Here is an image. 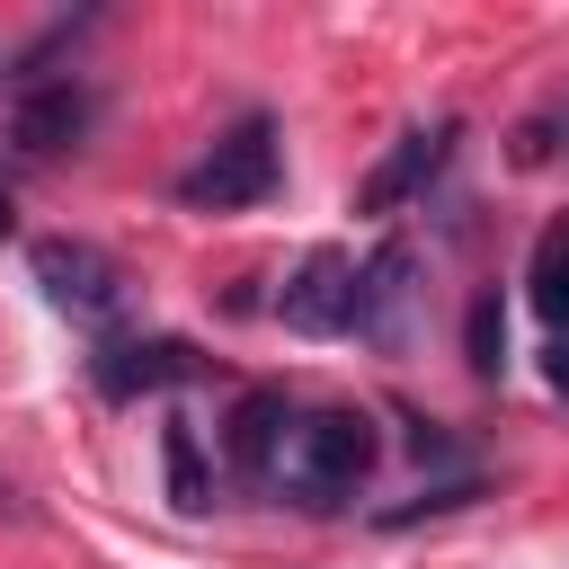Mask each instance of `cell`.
<instances>
[{"label":"cell","instance_id":"cell-1","mask_svg":"<svg viewBox=\"0 0 569 569\" xmlns=\"http://www.w3.org/2000/svg\"><path fill=\"white\" fill-rule=\"evenodd\" d=\"M373 462H382L373 418L329 400V409H293V418H284V445H276V462L258 471V489H276L284 507L329 516V507H347V498L373 480Z\"/></svg>","mask_w":569,"mask_h":569},{"label":"cell","instance_id":"cell-2","mask_svg":"<svg viewBox=\"0 0 569 569\" xmlns=\"http://www.w3.org/2000/svg\"><path fill=\"white\" fill-rule=\"evenodd\" d=\"M276 178H284V142H276V116H231L213 142H204V160L178 178V204H196V213H249V204H267L276 196Z\"/></svg>","mask_w":569,"mask_h":569},{"label":"cell","instance_id":"cell-3","mask_svg":"<svg viewBox=\"0 0 569 569\" xmlns=\"http://www.w3.org/2000/svg\"><path fill=\"white\" fill-rule=\"evenodd\" d=\"M27 267H36L44 302H53L62 320H80V329H107V320L124 311V267H116L107 249H89V240H36Z\"/></svg>","mask_w":569,"mask_h":569},{"label":"cell","instance_id":"cell-4","mask_svg":"<svg viewBox=\"0 0 569 569\" xmlns=\"http://www.w3.org/2000/svg\"><path fill=\"white\" fill-rule=\"evenodd\" d=\"M276 320H284L293 338H347V320H356V258H347L338 240H320V249L284 276Z\"/></svg>","mask_w":569,"mask_h":569},{"label":"cell","instance_id":"cell-5","mask_svg":"<svg viewBox=\"0 0 569 569\" xmlns=\"http://www.w3.org/2000/svg\"><path fill=\"white\" fill-rule=\"evenodd\" d=\"M409 293H418V249H409V240H382V249L356 267V320H347V338L400 347V338H409Z\"/></svg>","mask_w":569,"mask_h":569},{"label":"cell","instance_id":"cell-6","mask_svg":"<svg viewBox=\"0 0 569 569\" xmlns=\"http://www.w3.org/2000/svg\"><path fill=\"white\" fill-rule=\"evenodd\" d=\"M196 373H204V356L187 338H98V356H89V382L107 400H142V391H169Z\"/></svg>","mask_w":569,"mask_h":569},{"label":"cell","instance_id":"cell-7","mask_svg":"<svg viewBox=\"0 0 569 569\" xmlns=\"http://www.w3.org/2000/svg\"><path fill=\"white\" fill-rule=\"evenodd\" d=\"M89 133V89L80 80H18V107H9V142L27 151V160H53V151H71Z\"/></svg>","mask_w":569,"mask_h":569},{"label":"cell","instance_id":"cell-8","mask_svg":"<svg viewBox=\"0 0 569 569\" xmlns=\"http://www.w3.org/2000/svg\"><path fill=\"white\" fill-rule=\"evenodd\" d=\"M453 133H462L453 116H436V124H409V133L382 151V169L356 187V213H400V204H409V196H418V187H427V178L453 160Z\"/></svg>","mask_w":569,"mask_h":569},{"label":"cell","instance_id":"cell-9","mask_svg":"<svg viewBox=\"0 0 569 569\" xmlns=\"http://www.w3.org/2000/svg\"><path fill=\"white\" fill-rule=\"evenodd\" d=\"M284 418H293V400H284V391H240V409H231V462H240L249 480L276 462V445H284Z\"/></svg>","mask_w":569,"mask_h":569},{"label":"cell","instance_id":"cell-10","mask_svg":"<svg viewBox=\"0 0 569 569\" xmlns=\"http://www.w3.org/2000/svg\"><path fill=\"white\" fill-rule=\"evenodd\" d=\"M525 284H533V311H542L551 329H569V222H551V231L533 240V267H525Z\"/></svg>","mask_w":569,"mask_h":569},{"label":"cell","instance_id":"cell-11","mask_svg":"<svg viewBox=\"0 0 569 569\" xmlns=\"http://www.w3.org/2000/svg\"><path fill=\"white\" fill-rule=\"evenodd\" d=\"M160 453H169V498L196 516V507H213V471H204V453H196V427L178 418V427H160Z\"/></svg>","mask_w":569,"mask_h":569},{"label":"cell","instance_id":"cell-12","mask_svg":"<svg viewBox=\"0 0 569 569\" xmlns=\"http://www.w3.org/2000/svg\"><path fill=\"white\" fill-rule=\"evenodd\" d=\"M471 373H498V293L471 302Z\"/></svg>","mask_w":569,"mask_h":569},{"label":"cell","instance_id":"cell-13","mask_svg":"<svg viewBox=\"0 0 569 569\" xmlns=\"http://www.w3.org/2000/svg\"><path fill=\"white\" fill-rule=\"evenodd\" d=\"M542 382H551V391H560V400H569V329H560V338H551V356H542Z\"/></svg>","mask_w":569,"mask_h":569},{"label":"cell","instance_id":"cell-14","mask_svg":"<svg viewBox=\"0 0 569 569\" xmlns=\"http://www.w3.org/2000/svg\"><path fill=\"white\" fill-rule=\"evenodd\" d=\"M18 516H27V498H18L9 480H0V525H18Z\"/></svg>","mask_w":569,"mask_h":569},{"label":"cell","instance_id":"cell-15","mask_svg":"<svg viewBox=\"0 0 569 569\" xmlns=\"http://www.w3.org/2000/svg\"><path fill=\"white\" fill-rule=\"evenodd\" d=\"M0 231H9V178H0Z\"/></svg>","mask_w":569,"mask_h":569}]
</instances>
